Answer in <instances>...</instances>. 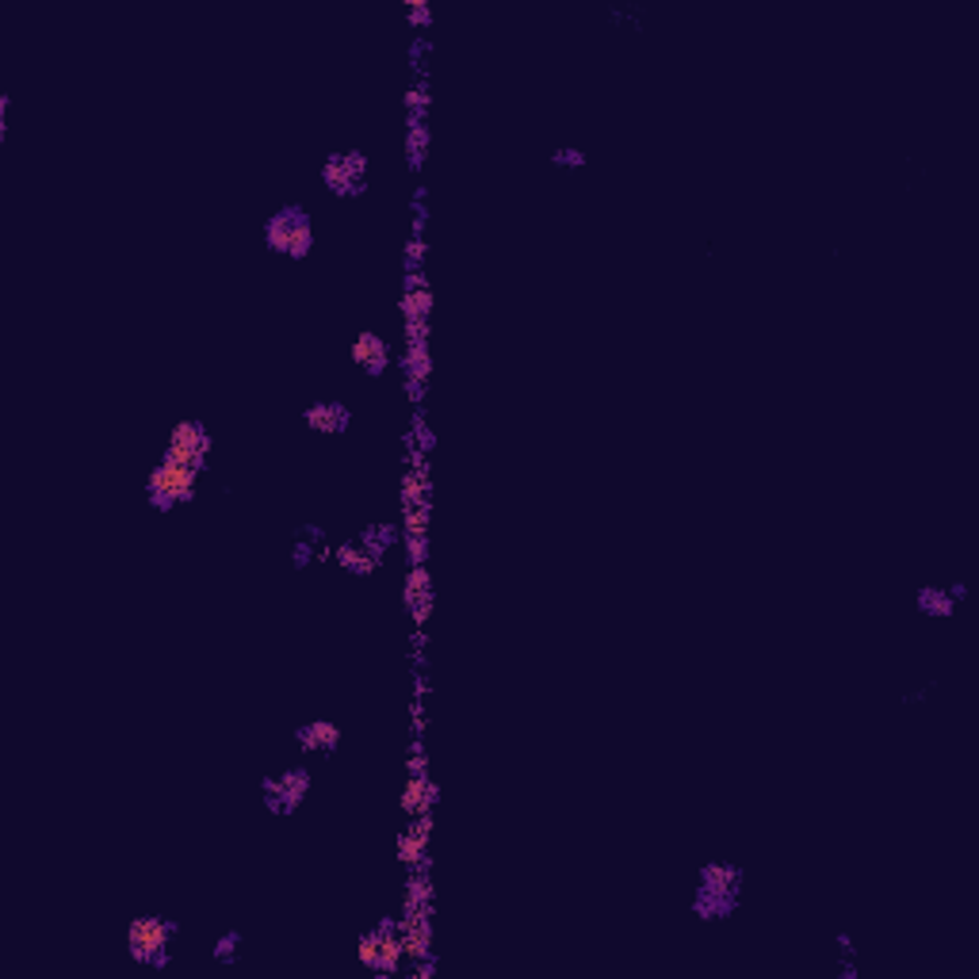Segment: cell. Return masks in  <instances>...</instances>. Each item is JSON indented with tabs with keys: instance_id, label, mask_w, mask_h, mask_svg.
Returning a JSON list of instances; mask_svg holds the SVG:
<instances>
[{
	"instance_id": "1",
	"label": "cell",
	"mask_w": 979,
	"mask_h": 979,
	"mask_svg": "<svg viewBox=\"0 0 979 979\" xmlns=\"http://www.w3.org/2000/svg\"><path fill=\"white\" fill-rule=\"evenodd\" d=\"M746 892V873L731 861H704L696 869V887H693V918L701 923H724L738 910Z\"/></svg>"
},
{
	"instance_id": "2",
	"label": "cell",
	"mask_w": 979,
	"mask_h": 979,
	"mask_svg": "<svg viewBox=\"0 0 979 979\" xmlns=\"http://www.w3.org/2000/svg\"><path fill=\"white\" fill-rule=\"evenodd\" d=\"M180 937V923L165 915H138L127 923L123 930V945H127V957L143 968H154V972H165L172 965V945Z\"/></svg>"
},
{
	"instance_id": "3",
	"label": "cell",
	"mask_w": 979,
	"mask_h": 979,
	"mask_svg": "<svg viewBox=\"0 0 979 979\" xmlns=\"http://www.w3.org/2000/svg\"><path fill=\"white\" fill-rule=\"evenodd\" d=\"M356 960H360L364 972L379 979H394L410 965L402 934H398V915H383L379 923H371L368 930H360V937H356Z\"/></svg>"
},
{
	"instance_id": "4",
	"label": "cell",
	"mask_w": 979,
	"mask_h": 979,
	"mask_svg": "<svg viewBox=\"0 0 979 979\" xmlns=\"http://www.w3.org/2000/svg\"><path fill=\"white\" fill-rule=\"evenodd\" d=\"M261 238L269 253L287 256V261H306L314 249V219L303 203H284L264 219Z\"/></svg>"
},
{
	"instance_id": "5",
	"label": "cell",
	"mask_w": 979,
	"mask_h": 979,
	"mask_svg": "<svg viewBox=\"0 0 979 979\" xmlns=\"http://www.w3.org/2000/svg\"><path fill=\"white\" fill-rule=\"evenodd\" d=\"M199 478H203V471L188 467V463H177L169 460V455H161V460L154 463V471L146 475V502L154 513H172L180 509V505H188L196 497L199 490Z\"/></svg>"
},
{
	"instance_id": "6",
	"label": "cell",
	"mask_w": 979,
	"mask_h": 979,
	"mask_svg": "<svg viewBox=\"0 0 979 979\" xmlns=\"http://www.w3.org/2000/svg\"><path fill=\"white\" fill-rule=\"evenodd\" d=\"M314 788V777L306 766H284L276 773L261 777V800L272 815H295L298 808L306 803Z\"/></svg>"
},
{
	"instance_id": "7",
	"label": "cell",
	"mask_w": 979,
	"mask_h": 979,
	"mask_svg": "<svg viewBox=\"0 0 979 979\" xmlns=\"http://www.w3.org/2000/svg\"><path fill=\"white\" fill-rule=\"evenodd\" d=\"M368 172L371 161L364 149H341V154H329L322 161V185L337 199H360L368 192Z\"/></svg>"
},
{
	"instance_id": "8",
	"label": "cell",
	"mask_w": 979,
	"mask_h": 979,
	"mask_svg": "<svg viewBox=\"0 0 979 979\" xmlns=\"http://www.w3.org/2000/svg\"><path fill=\"white\" fill-rule=\"evenodd\" d=\"M211 448H214L211 429L196 418H185L169 429V441H165L161 455H169V460H177V463H188V467H196V471H207Z\"/></svg>"
},
{
	"instance_id": "9",
	"label": "cell",
	"mask_w": 979,
	"mask_h": 979,
	"mask_svg": "<svg viewBox=\"0 0 979 979\" xmlns=\"http://www.w3.org/2000/svg\"><path fill=\"white\" fill-rule=\"evenodd\" d=\"M398 371H402V387H406V394H410V402L421 406L429 376H433V356H429L425 337H406L402 356H398Z\"/></svg>"
},
{
	"instance_id": "10",
	"label": "cell",
	"mask_w": 979,
	"mask_h": 979,
	"mask_svg": "<svg viewBox=\"0 0 979 979\" xmlns=\"http://www.w3.org/2000/svg\"><path fill=\"white\" fill-rule=\"evenodd\" d=\"M303 425L318 436H345L352 429V406L341 398H318L303 410Z\"/></svg>"
},
{
	"instance_id": "11",
	"label": "cell",
	"mask_w": 979,
	"mask_h": 979,
	"mask_svg": "<svg viewBox=\"0 0 979 979\" xmlns=\"http://www.w3.org/2000/svg\"><path fill=\"white\" fill-rule=\"evenodd\" d=\"M429 842H433V815L406 819V827L398 831V861H402L410 873L429 869Z\"/></svg>"
},
{
	"instance_id": "12",
	"label": "cell",
	"mask_w": 979,
	"mask_h": 979,
	"mask_svg": "<svg viewBox=\"0 0 979 979\" xmlns=\"http://www.w3.org/2000/svg\"><path fill=\"white\" fill-rule=\"evenodd\" d=\"M348 360H352L364 376L379 379L391 368V345H387V337L376 334V329H360V334L352 337V345H348Z\"/></svg>"
},
{
	"instance_id": "13",
	"label": "cell",
	"mask_w": 979,
	"mask_h": 979,
	"mask_svg": "<svg viewBox=\"0 0 979 979\" xmlns=\"http://www.w3.org/2000/svg\"><path fill=\"white\" fill-rule=\"evenodd\" d=\"M402 604H406V612L413 617V624H418V628L429 624V617H433V575H429V562L406 570Z\"/></svg>"
},
{
	"instance_id": "14",
	"label": "cell",
	"mask_w": 979,
	"mask_h": 979,
	"mask_svg": "<svg viewBox=\"0 0 979 979\" xmlns=\"http://www.w3.org/2000/svg\"><path fill=\"white\" fill-rule=\"evenodd\" d=\"M341 724H334V719L318 716V719H306V724L295 727V746L298 754H306V758H322V754H334L337 746H341Z\"/></svg>"
},
{
	"instance_id": "15",
	"label": "cell",
	"mask_w": 979,
	"mask_h": 979,
	"mask_svg": "<svg viewBox=\"0 0 979 979\" xmlns=\"http://www.w3.org/2000/svg\"><path fill=\"white\" fill-rule=\"evenodd\" d=\"M968 601V586L965 582H949V586H923L915 597L918 612L930 620H949L952 612H957V604Z\"/></svg>"
},
{
	"instance_id": "16",
	"label": "cell",
	"mask_w": 979,
	"mask_h": 979,
	"mask_svg": "<svg viewBox=\"0 0 979 979\" xmlns=\"http://www.w3.org/2000/svg\"><path fill=\"white\" fill-rule=\"evenodd\" d=\"M433 803H436V781L429 777V769H421V773L406 777L402 796H398V808H402L406 819L433 815Z\"/></svg>"
},
{
	"instance_id": "17",
	"label": "cell",
	"mask_w": 979,
	"mask_h": 979,
	"mask_svg": "<svg viewBox=\"0 0 979 979\" xmlns=\"http://www.w3.org/2000/svg\"><path fill=\"white\" fill-rule=\"evenodd\" d=\"M356 539H360L364 551L383 567L394 547H402V525H394V520H368V525L356 533Z\"/></svg>"
},
{
	"instance_id": "18",
	"label": "cell",
	"mask_w": 979,
	"mask_h": 979,
	"mask_svg": "<svg viewBox=\"0 0 979 979\" xmlns=\"http://www.w3.org/2000/svg\"><path fill=\"white\" fill-rule=\"evenodd\" d=\"M292 559H295V567H310V562L334 559V544L326 539V528H318V525L298 528L295 547H292Z\"/></svg>"
},
{
	"instance_id": "19",
	"label": "cell",
	"mask_w": 979,
	"mask_h": 979,
	"mask_svg": "<svg viewBox=\"0 0 979 979\" xmlns=\"http://www.w3.org/2000/svg\"><path fill=\"white\" fill-rule=\"evenodd\" d=\"M334 562H337V570H345V575H352V578H368V575H376V570H383L368 551H364L356 536L334 544Z\"/></svg>"
},
{
	"instance_id": "20",
	"label": "cell",
	"mask_w": 979,
	"mask_h": 979,
	"mask_svg": "<svg viewBox=\"0 0 979 979\" xmlns=\"http://www.w3.org/2000/svg\"><path fill=\"white\" fill-rule=\"evenodd\" d=\"M242 952H245V934L242 930H222L211 941V960H214V965H222V968L238 965V960H242Z\"/></svg>"
},
{
	"instance_id": "21",
	"label": "cell",
	"mask_w": 979,
	"mask_h": 979,
	"mask_svg": "<svg viewBox=\"0 0 979 979\" xmlns=\"http://www.w3.org/2000/svg\"><path fill=\"white\" fill-rule=\"evenodd\" d=\"M429 143H433V135H429V123H406V165H410L413 172L425 165Z\"/></svg>"
},
{
	"instance_id": "22",
	"label": "cell",
	"mask_w": 979,
	"mask_h": 979,
	"mask_svg": "<svg viewBox=\"0 0 979 979\" xmlns=\"http://www.w3.org/2000/svg\"><path fill=\"white\" fill-rule=\"evenodd\" d=\"M402 107H406V123H429V107H433V88H429V81H413V88L402 96Z\"/></svg>"
},
{
	"instance_id": "23",
	"label": "cell",
	"mask_w": 979,
	"mask_h": 979,
	"mask_svg": "<svg viewBox=\"0 0 979 979\" xmlns=\"http://www.w3.org/2000/svg\"><path fill=\"white\" fill-rule=\"evenodd\" d=\"M402 12H406V23H410L413 31L433 28V8H429V0H406Z\"/></svg>"
},
{
	"instance_id": "24",
	"label": "cell",
	"mask_w": 979,
	"mask_h": 979,
	"mask_svg": "<svg viewBox=\"0 0 979 979\" xmlns=\"http://www.w3.org/2000/svg\"><path fill=\"white\" fill-rule=\"evenodd\" d=\"M589 157L578 146H555L551 149V165L555 169H586Z\"/></svg>"
},
{
	"instance_id": "25",
	"label": "cell",
	"mask_w": 979,
	"mask_h": 979,
	"mask_svg": "<svg viewBox=\"0 0 979 979\" xmlns=\"http://www.w3.org/2000/svg\"><path fill=\"white\" fill-rule=\"evenodd\" d=\"M425 234H410L406 242V272H425Z\"/></svg>"
},
{
	"instance_id": "26",
	"label": "cell",
	"mask_w": 979,
	"mask_h": 979,
	"mask_svg": "<svg viewBox=\"0 0 979 979\" xmlns=\"http://www.w3.org/2000/svg\"><path fill=\"white\" fill-rule=\"evenodd\" d=\"M429 54H433V43H429L425 35H418V39H413V46H410V57H413V65H418V70H421V65H425V62H421V57H429Z\"/></svg>"
}]
</instances>
